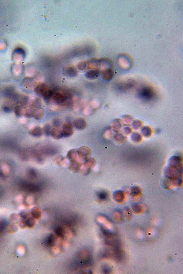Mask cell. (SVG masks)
Returning a JSON list of instances; mask_svg holds the SVG:
<instances>
[{
    "label": "cell",
    "mask_w": 183,
    "mask_h": 274,
    "mask_svg": "<svg viewBox=\"0 0 183 274\" xmlns=\"http://www.w3.org/2000/svg\"><path fill=\"white\" fill-rule=\"evenodd\" d=\"M124 136L122 135V134H119L117 135V137H116V139L117 141L121 142L124 140Z\"/></svg>",
    "instance_id": "836d02e7"
},
{
    "label": "cell",
    "mask_w": 183,
    "mask_h": 274,
    "mask_svg": "<svg viewBox=\"0 0 183 274\" xmlns=\"http://www.w3.org/2000/svg\"><path fill=\"white\" fill-rule=\"evenodd\" d=\"M25 225L27 226L29 228H33L35 225V222L33 218H29L27 219L25 222Z\"/></svg>",
    "instance_id": "7402d4cb"
},
{
    "label": "cell",
    "mask_w": 183,
    "mask_h": 274,
    "mask_svg": "<svg viewBox=\"0 0 183 274\" xmlns=\"http://www.w3.org/2000/svg\"><path fill=\"white\" fill-rule=\"evenodd\" d=\"M74 126L76 129L79 130H82L85 129L87 126L86 121L83 118H77L74 120Z\"/></svg>",
    "instance_id": "52a82bcc"
},
{
    "label": "cell",
    "mask_w": 183,
    "mask_h": 274,
    "mask_svg": "<svg viewBox=\"0 0 183 274\" xmlns=\"http://www.w3.org/2000/svg\"><path fill=\"white\" fill-rule=\"evenodd\" d=\"M32 216L34 218H39L41 216V212L38 208H35L32 212Z\"/></svg>",
    "instance_id": "d4e9b609"
},
{
    "label": "cell",
    "mask_w": 183,
    "mask_h": 274,
    "mask_svg": "<svg viewBox=\"0 0 183 274\" xmlns=\"http://www.w3.org/2000/svg\"><path fill=\"white\" fill-rule=\"evenodd\" d=\"M33 116L36 120H41L44 116V111L39 107H36L33 111Z\"/></svg>",
    "instance_id": "ba28073f"
},
{
    "label": "cell",
    "mask_w": 183,
    "mask_h": 274,
    "mask_svg": "<svg viewBox=\"0 0 183 274\" xmlns=\"http://www.w3.org/2000/svg\"><path fill=\"white\" fill-rule=\"evenodd\" d=\"M53 124L55 126V127L59 128V127L60 125V121L59 119H55L53 122Z\"/></svg>",
    "instance_id": "1f68e13d"
},
{
    "label": "cell",
    "mask_w": 183,
    "mask_h": 274,
    "mask_svg": "<svg viewBox=\"0 0 183 274\" xmlns=\"http://www.w3.org/2000/svg\"><path fill=\"white\" fill-rule=\"evenodd\" d=\"M123 194L121 192H117L116 194L114 195L115 199L118 201H121V200H123Z\"/></svg>",
    "instance_id": "cb8c5ba5"
},
{
    "label": "cell",
    "mask_w": 183,
    "mask_h": 274,
    "mask_svg": "<svg viewBox=\"0 0 183 274\" xmlns=\"http://www.w3.org/2000/svg\"><path fill=\"white\" fill-rule=\"evenodd\" d=\"M77 151L79 158L83 159L84 160L90 157L91 154V150L87 146L81 147L77 150Z\"/></svg>",
    "instance_id": "277c9868"
},
{
    "label": "cell",
    "mask_w": 183,
    "mask_h": 274,
    "mask_svg": "<svg viewBox=\"0 0 183 274\" xmlns=\"http://www.w3.org/2000/svg\"><path fill=\"white\" fill-rule=\"evenodd\" d=\"M133 127L135 129H138L142 126V123L140 121L137 120L134 122L133 124Z\"/></svg>",
    "instance_id": "83f0119b"
},
{
    "label": "cell",
    "mask_w": 183,
    "mask_h": 274,
    "mask_svg": "<svg viewBox=\"0 0 183 274\" xmlns=\"http://www.w3.org/2000/svg\"><path fill=\"white\" fill-rule=\"evenodd\" d=\"M55 243V238L53 235L49 236L47 240V244L50 246H53Z\"/></svg>",
    "instance_id": "484cf974"
},
{
    "label": "cell",
    "mask_w": 183,
    "mask_h": 274,
    "mask_svg": "<svg viewBox=\"0 0 183 274\" xmlns=\"http://www.w3.org/2000/svg\"><path fill=\"white\" fill-rule=\"evenodd\" d=\"M88 64L86 62H82L78 65V68L81 71L84 70L88 66Z\"/></svg>",
    "instance_id": "f1b7e54d"
},
{
    "label": "cell",
    "mask_w": 183,
    "mask_h": 274,
    "mask_svg": "<svg viewBox=\"0 0 183 274\" xmlns=\"http://www.w3.org/2000/svg\"><path fill=\"white\" fill-rule=\"evenodd\" d=\"M131 192L133 195H137L140 193V189L137 187H134L131 190Z\"/></svg>",
    "instance_id": "4dcf8cb0"
},
{
    "label": "cell",
    "mask_w": 183,
    "mask_h": 274,
    "mask_svg": "<svg viewBox=\"0 0 183 274\" xmlns=\"http://www.w3.org/2000/svg\"><path fill=\"white\" fill-rule=\"evenodd\" d=\"M62 133L64 137H70L73 135L74 133V129L73 125L71 123H66L62 127Z\"/></svg>",
    "instance_id": "3957f363"
},
{
    "label": "cell",
    "mask_w": 183,
    "mask_h": 274,
    "mask_svg": "<svg viewBox=\"0 0 183 274\" xmlns=\"http://www.w3.org/2000/svg\"><path fill=\"white\" fill-rule=\"evenodd\" d=\"M50 135L53 138L57 139H60L63 137L62 130L57 127H55L51 129Z\"/></svg>",
    "instance_id": "7c38bea8"
},
{
    "label": "cell",
    "mask_w": 183,
    "mask_h": 274,
    "mask_svg": "<svg viewBox=\"0 0 183 274\" xmlns=\"http://www.w3.org/2000/svg\"><path fill=\"white\" fill-rule=\"evenodd\" d=\"M55 233H56V234L58 236L60 237H64V231L62 227H58L56 229Z\"/></svg>",
    "instance_id": "4316f807"
},
{
    "label": "cell",
    "mask_w": 183,
    "mask_h": 274,
    "mask_svg": "<svg viewBox=\"0 0 183 274\" xmlns=\"http://www.w3.org/2000/svg\"><path fill=\"white\" fill-rule=\"evenodd\" d=\"M102 76L104 80L109 81L112 79L114 76V73L111 68H109L102 71Z\"/></svg>",
    "instance_id": "30bf717a"
},
{
    "label": "cell",
    "mask_w": 183,
    "mask_h": 274,
    "mask_svg": "<svg viewBox=\"0 0 183 274\" xmlns=\"http://www.w3.org/2000/svg\"><path fill=\"white\" fill-rule=\"evenodd\" d=\"M138 96L142 100L150 101L154 100L156 94L154 90L149 87H144L139 90L137 93Z\"/></svg>",
    "instance_id": "6da1fadb"
},
{
    "label": "cell",
    "mask_w": 183,
    "mask_h": 274,
    "mask_svg": "<svg viewBox=\"0 0 183 274\" xmlns=\"http://www.w3.org/2000/svg\"><path fill=\"white\" fill-rule=\"evenodd\" d=\"M82 166V164L80 163L78 161L72 162L70 164L69 169L72 172H74V173L79 172Z\"/></svg>",
    "instance_id": "4fadbf2b"
},
{
    "label": "cell",
    "mask_w": 183,
    "mask_h": 274,
    "mask_svg": "<svg viewBox=\"0 0 183 274\" xmlns=\"http://www.w3.org/2000/svg\"><path fill=\"white\" fill-rule=\"evenodd\" d=\"M50 89L47 87V85L45 84H40L37 85L35 88V92L36 93L40 96H42L44 98L46 95L48 93Z\"/></svg>",
    "instance_id": "5b68a950"
},
{
    "label": "cell",
    "mask_w": 183,
    "mask_h": 274,
    "mask_svg": "<svg viewBox=\"0 0 183 274\" xmlns=\"http://www.w3.org/2000/svg\"><path fill=\"white\" fill-rule=\"evenodd\" d=\"M134 85V82L132 81H128L126 82L121 83L118 85L117 87L118 90L121 91H125L129 90L133 88Z\"/></svg>",
    "instance_id": "9c48e42d"
},
{
    "label": "cell",
    "mask_w": 183,
    "mask_h": 274,
    "mask_svg": "<svg viewBox=\"0 0 183 274\" xmlns=\"http://www.w3.org/2000/svg\"><path fill=\"white\" fill-rule=\"evenodd\" d=\"M123 117H124V121L126 122V123H130L133 119L132 117L130 116H124Z\"/></svg>",
    "instance_id": "d6a6232c"
},
{
    "label": "cell",
    "mask_w": 183,
    "mask_h": 274,
    "mask_svg": "<svg viewBox=\"0 0 183 274\" xmlns=\"http://www.w3.org/2000/svg\"><path fill=\"white\" fill-rule=\"evenodd\" d=\"M67 72L69 76L73 77L76 76L77 74V71L74 68L70 67L68 68Z\"/></svg>",
    "instance_id": "ac0fdd59"
},
{
    "label": "cell",
    "mask_w": 183,
    "mask_h": 274,
    "mask_svg": "<svg viewBox=\"0 0 183 274\" xmlns=\"http://www.w3.org/2000/svg\"><path fill=\"white\" fill-rule=\"evenodd\" d=\"M29 134L33 137L39 138L41 137L43 134V129L40 127H34L30 130Z\"/></svg>",
    "instance_id": "8fae6325"
},
{
    "label": "cell",
    "mask_w": 183,
    "mask_h": 274,
    "mask_svg": "<svg viewBox=\"0 0 183 274\" xmlns=\"http://www.w3.org/2000/svg\"><path fill=\"white\" fill-rule=\"evenodd\" d=\"M52 99L57 104H63L67 101V96L63 92H56L53 93Z\"/></svg>",
    "instance_id": "7a4b0ae2"
},
{
    "label": "cell",
    "mask_w": 183,
    "mask_h": 274,
    "mask_svg": "<svg viewBox=\"0 0 183 274\" xmlns=\"http://www.w3.org/2000/svg\"><path fill=\"white\" fill-rule=\"evenodd\" d=\"M96 164V161L95 159L93 158L89 157L86 159H84V165L85 167L87 168V169L91 170V168L94 167Z\"/></svg>",
    "instance_id": "9a60e30c"
},
{
    "label": "cell",
    "mask_w": 183,
    "mask_h": 274,
    "mask_svg": "<svg viewBox=\"0 0 183 274\" xmlns=\"http://www.w3.org/2000/svg\"><path fill=\"white\" fill-rule=\"evenodd\" d=\"M124 133H126V134H129L131 132V130H130V128H125V129H124Z\"/></svg>",
    "instance_id": "e575fe53"
},
{
    "label": "cell",
    "mask_w": 183,
    "mask_h": 274,
    "mask_svg": "<svg viewBox=\"0 0 183 274\" xmlns=\"http://www.w3.org/2000/svg\"><path fill=\"white\" fill-rule=\"evenodd\" d=\"M67 158L71 162L78 161L79 157L77 150L72 149L69 150L67 154Z\"/></svg>",
    "instance_id": "8992f818"
},
{
    "label": "cell",
    "mask_w": 183,
    "mask_h": 274,
    "mask_svg": "<svg viewBox=\"0 0 183 274\" xmlns=\"http://www.w3.org/2000/svg\"><path fill=\"white\" fill-rule=\"evenodd\" d=\"M51 129H52L51 128L50 126L48 124H47L43 129V132L47 136H49L50 135Z\"/></svg>",
    "instance_id": "ffe728a7"
},
{
    "label": "cell",
    "mask_w": 183,
    "mask_h": 274,
    "mask_svg": "<svg viewBox=\"0 0 183 274\" xmlns=\"http://www.w3.org/2000/svg\"><path fill=\"white\" fill-rule=\"evenodd\" d=\"M131 139L135 143H139L142 140V136L138 133H135L131 136Z\"/></svg>",
    "instance_id": "d6986e66"
},
{
    "label": "cell",
    "mask_w": 183,
    "mask_h": 274,
    "mask_svg": "<svg viewBox=\"0 0 183 274\" xmlns=\"http://www.w3.org/2000/svg\"><path fill=\"white\" fill-rule=\"evenodd\" d=\"M140 207V206H139V205H135V206L134 207V208H134V211H140V210H141V208H140V207Z\"/></svg>",
    "instance_id": "d590c367"
},
{
    "label": "cell",
    "mask_w": 183,
    "mask_h": 274,
    "mask_svg": "<svg viewBox=\"0 0 183 274\" xmlns=\"http://www.w3.org/2000/svg\"><path fill=\"white\" fill-rule=\"evenodd\" d=\"M97 196L99 197V199L102 201L105 200L107 199V197H108V194L107 192L104 191L100 192Z\"/></svg>",
    "instance_id": "603a6c76"
},
{
    "label": "cell",
    "mask_w": 183,
    "mask_h": 274,
    "mask_svg": "<svg viewBox=\"0 0 183 274\" xmlns=\"http://www.w3.org/2000/svg\"><path fill=\"white\" fill-rule=\"evenodd\" d=\"M14 111H15V114L18 117H21L23 113L22 108L20 106H17L15 108Z\"/></svg>",
    "instance_id": "44dd1931"
},
{
    "label": "cell",
    "mask_w": 183,
    "mask_h": 274,
    "mask_svg": "<svg viewBox=\"0 0 183 274\" xmlns=\"http://www.w3.org/2000/svg\"><path fill=\"white\" fill-rule=\"evenodd\" d=\"M142 134L144 136L146 137H149L151 135V131L150 128L148 127H144L142 129Z\"/></svg>",
    "instance_id": "e0dca14e"
},
{
    "label": "cell",
    "mask_w": 183,
    "mask_h": 274,
    "mask_svg": "<svg viewBox=\"0 0 183 274\" xmlns=\"http://www.w3.org/2000/svg\"><path fill=\"white\" fill-rule=\"evenodd\" d=\"M113 127L115 129H120L121 127V124L119 119H116L114 121Z\"/></svg>",
    "instance_id": "f546056e"
},
{
    "label": "cell",
    "mask_w": 183,
    "mask_h": 274,
    "mask_svg": "<svg viewBox=\"0 0 183 274\" xmlns=\"http://www.w3.org/2000/svg\"><path fill=\"white\" fill-rule=\"evenodd\" d=\"M65 162H66V159H65V157L61 155L56 157L54 160L55 163L57 166H62L65 163Z\"/></svg>",
    "instance_id": "2e32d148"
},
{
    "label": "cell",
    "mask_w": 183,
    "mask_h": 274,
    "mask_svg": "<svg viewBox=\"0 0 183 274\" xmlns=\"http://www.w3.org/2000/svg\"><path fill=\"white\" fill-rule=\"evenodd\" d=\"M100 74V72L97 69H93L88 71L86 74V77L89 79H96Z\"/></svg>",
    "instance_id": "5bb4252c"
}]
</instances>
